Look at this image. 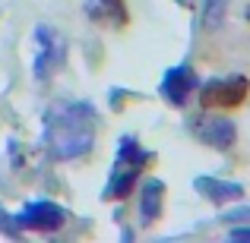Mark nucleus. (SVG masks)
Here are the masks:
<instances>
[{
	"instance_id": "nucleus-1",
	"label": "nucleus",
	"mask_w": 250,
	"mask_h": 243,
	"mask_svg": "<svg viewBox=\"0 0 250 243\" xmlns=\"http://www.w3.org/2000/svg\"><path fill=\"white\" fill-rule=\"evenodd\" d=\"M95 108L85 101H61L44 111V152L54 161L83 158L95 142Z\"/></svg>"
},
{
	"instance_id": "nucleus-2",
	"label": "nucleus",
	"mask_w": 250,
	"mask_h": 243,
	"mask_svg": "<svg viewBox=\"0 0 250 243\" xmlns=\"http://www.w3.org/2000/svg\"><path fill=\"white\" fill-rule=\"evenodd\" d=\"M152 161H155V155L146 152V149H140L136 136H124L121 146H117V158H114V168H111V177L102 189V199L104 202L127 199V196L133 193L140 174L146 170V164H152Z\"/></svg>"
},
{
	"instance_id": "nucleus-3",
	"label": "nucleus",
	"mask_w": 250,
	"mask_h": 243,
	"mask_svg": "<svg viewBox=\"0 0 250 243\" xmlns=\"http://www.w3.org/2000/svg\"><path fill=\"white\" fill-rule=\"evenodd\" d=\"M196 92H200V104L206 111H234L247 101L250 82L247 76H222V79L203 82V89Z\"/></svg>"
},
{
	"instance_id": "nucleus-4",
	"label": "nucleus",
	"mask_w": 250,
	"mask_h": 243,
	"mask_svg": "<svg viewBox=\"0 0 250 243\" xmlns=\"http://www.w3.org/2000/svg\"><path fill=\"white\" fill-rule=\"evenodd\" d=\"M16 224L25 227V231H42V234H51V231H61L67 224V208H61L57 202H29L22 212L16 215Z\"/></svg>"
},
{
	"instance_id": "nucleus-5",
	"label": "nucleus",
	"mask_w": 250,
	"mask_h": 243,
	"mask_svg": "<svg viewBox=\"0 0 250 243\" xmlns=\"http://www.w3.org/2000/svg\"><path fill=\"white\" fill-rule=\"evenodd\" d=\"M190 133L196 136L200 142H206V146L212 149H231L234 146V136H238V130H234V123L228 120V117H209V114H200L190 120Z\"/></svg>"
},
{
	"instance_id": "nucleus-6",
	"label": "nucleus",
	"mask_w": 250,
	"mask_h": 243,
	"mask_svg": "<svg viewBox=\"0 0 250 243\" xmlns=\"http://www.w3.org/2000/svg\"><path fill=\"white\" fill-rule=\"evenodd\" d=\"M35 76L38 79H51L54 76V70L61 67L63 60V44H61V35H57L54 29H48V25H38L35 29Z\"/></svg>"
},
{
	"instance_id": "nucleus-7",
	"label": "nucleus",
	"mask_w": 250,
	"mask_h": 243,
	"mask_svg": "<svg viewBox=\"0 0 250 243\" xmlns=\"http://www.w3.org/2000/svg\"><path fill=\"white\" fill-rule=\"evenodd\" d=\"M196 89H200V76H196L193 67H187V63L171 67L165 73V79H162V98H165L171 108H184Z\"/></svg>"
},
{
	"instance_id": "nucleus-8",
	"label": "nucleus",
	"mask_w": 250,
	"mask_h": 243,
	"mask_svg": "<svg viewBox=\"0 0 250 243\" xmlns=\"http://www.w3.org/2000/svg\"><path fill=\"white\" fill-rule=\"evenodd\" d=\"M85 16L92 25H102V29H124L130 22V10L127 0H85Z\"/></svg>"
},
{
	"instance_id": "nucleus-9",
	"label": "nucleus",
	"mask_w": 250,
	"mask_h": 243,
	"mask_svg": "<svg viewBox=\"0 0 250 243\" xmlns=\"http://www.w3.org/2000/svg\"><path fill=\"white\" fill-rule=\"evenodd\" d=\"M165 208V183L162 180H146L140 193V221L143 224H155Z\"/></svg>"
},
{
	"instance_id": "nucleus-10",
	"label": "nucleus",
	"mask_w": 250,
	"mask_h": 243,
	"mask_svg": "<svg viewBox=\"0 0 250 243\" xmlns=\"http://www.w3.org/2000/svg\"><path fill=\"white\" fill-rule=\"evenodd\" d=\"M193 187L200 189L209 202H215V206L238 202L241 196H244V187H241V183H225V180H215V177H196Z\"/></svg>"
},
{
	"instance_id": "nucleus-11",
	"label": "nucleus",
	"mask_w": 250,
	"mask_h": 243,
	"mask_svg": "<svg viewBox=\"0 0 250 243\" xmlns=\"http://www.w3.org/2000/svg\"><path fill=\"white\" fill-rule=\"evenodd\" d=\"M225 10H228V0H206L203 3V29H215L225 16Z\"/></svg>"
},
{
	"instance_id": "nucleus-12",
	"label": "nucleus",
	"mask_w": 250,
	"mask_h": 243,
	"mask_svg": "<svg viewBox=\"0 0 250 243\" xmlns=\"http://www.w3.org/2000/svg\"><path fill=\"white\" fill-rule=\"evenodd\" d=\"M0 234H3V237H10V240H16V237H19V224H16V218H10L3 208H0Z\"/></svg>"
},
{
	"instance_id": "nucleus-13",
	"label": "nucleus",
	"mask_w": 250,
	"mask_h": 243,
	"mask_svg": "<svg viewBox=\"0 0 250 243\" xmlns=\"http://www.w3.org/2000/svg\"><path fill=\"white\" fill-rule=\"evenodd\" d=\"M231 237H234V240H250V227H234Z\"/></svg>"
},
{
	"instance_id": "nucleus-14",
	"label": "nucleus",
	"mask_w": 250,
	"mask_h": 243,
	"mask_svg": "<svg viewBox=\"0 0 250 243\" xmlns=\"http://www.w3.org/2000/svg\"><path fill=\"white\" fill-rule=\"evenodd\" d=\"M247 22H250V6H247Z\"/></svg>"
}]
</instances>
